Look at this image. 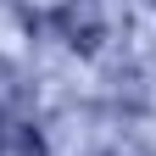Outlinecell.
I'll list each match as a JSON object with an SVG mask.
<instances>
[]
</instances>
